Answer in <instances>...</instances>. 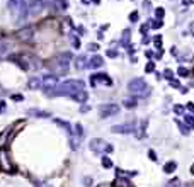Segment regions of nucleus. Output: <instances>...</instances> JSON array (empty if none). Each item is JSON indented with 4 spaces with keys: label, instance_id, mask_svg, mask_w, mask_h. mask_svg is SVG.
<instances>
[{
    "label": "nucleus",
    "instance_id": "nucleus-43",
    "mask_svg": "<svg viewBox=\"0 0 194 187\" xmlns=\"http://www.w3.org/2000/svg\"><path fill=\"white\" fill-rule=\"evenodd\" d=\"M167 187H180V186H179V180L174 179V180H170V182H169V186H167Z\"/></svg>",
    "mask_w": 194,
    "mask_h": 187
},
{
    "label": "nucleus",
    "instance_id": "nucleus-53",
    "mask_svg": "<svg viewBox=\"0 0 194 187\" xmlns=\"http://www.w3.org/2000/svg\"><path fill=\"white\" fill-rule=\"evenodd\" d=\"M187 109L194 112V104H193V102H189V104H187Z\"/></svg>",
    "mask_w": 194,
    "mask_h": 187
},
{
    "label": "nucleus",
    "instance_id": "nucleus-22",
    "mask_svg": "<svg viewBox=\"0 0 194 187\" xmlns=\"http://www.w3.org/2000/svg\"><path fill=\"white\" fill-rule=\"evenodd\" d=\"M175 168H177V163H175V162H169V163L163 167V172H165V173H172Z\"/></svg>",
    "mask_w": 194,
    "mask_h": 187
},
{
    "label": "nucleus",
    "instance_id": "nucleus-27",
    "mask_svg": "<svg viewBox=\"0 0 194 187\" xmlns=\"http://www.w3.org/2000/svg\"><path fill=\"white\" fill-rule=\"evenodd\" d=\"M155 17L158 19V20H162V19L165 17V10H163L162 7H157L155 9Z\"/></svg>",
    "mask_w": 194,
    "mask_h": 187
},
{
    "label": "nucleus",
    "instance_id": "nucleus-20",
    "mask_svg": "<svg viewBox=\"0 0 194 187\" xmlns=\"http://www.w3.org/2000/svg\"><path fill=\"white\" fill-rule=\"evenodd\" d=\"M55 123H56L58 126H61L63 129H66V133H68V134H73V129H72V126H70V123H66V121H63V119H58V117L55 119Z\"/></svg>",
    "mask_w": 194,
    "mask_h": 187
},
{
    "label": "nucleus",
    "instance_id": "nucleus-30",
    "mask_svg": "<svg viewBox=\"0 0 194 187\" xmlns=\"http://www.w3.org/2000/svg\"><path fill=\"white\" fill-rule=\"evenodd\" d=\"M75 134H77L78 138H83V128H82V124H75Z\"/></svg>",
    "mask_w": 194,
    "mask_h": 187
},
{
    "label": "nucleus",
    "instance_id": "nucleus-7",
    "mask_svg": "<svg viewBox=\"0 0 194 187\" xmlns=\"http://www.w3.org/2000/svg\"><path fill=\"white\" fill-rule=\"evenodd\" d=\"M16 37L19 39L20 43H29V41L34 37V27H31V26L22 27V29H19V31L16 33Z\"/></svg>",
    "mask_w": 194,
    "mask_h": 187
},
{
    "label": "nucleus",
    "instance_id": "nucleus-4",
    "mask_svg": "<svg viewBox=\"0 0 194 187\" xmlns=\"http://www.w3.org/2000/svg\"><path fill=\"white\" fill-rule=\"evenodd\" d=\"M128 90L131 94H135V95H147V94L150 92L148 83H147L145 78H133L128 83Z\"/></svg>",
    "mask_w": 194,
    "mask_h": 187
},
{
    "label": "nucleus",
    "instance_id": "nucleus-8",
    "mask_svg": "<svg viewBox=\"0 0 194 187\" xmlns=\"http://www.w3.org/2000/svg\"><path fill=\"white\" fill-rule=\"evenodd\" d=\"M99 111H100V116H102V117L116 116L117 112H119V106H117V104H102V106L99 107Z\"/></svg>",
    "mask_w": 194,
    "mask_h": 187
},
{
    "label": "nucleus",
    "instance_id": "nucleus-15",
    "mask_svg": "<svg viewBox=\"0 0 194 187\" xmlns=\"http://www.w3.org/2000/svg\"><path fill=\"white\" fill-rule=\"evenodd\" d=\"M75 66H77V70H80V72H83L87 66H89V58L87 56H77V60H75Z\"/></svg>",
    "mask_w": 194,
    "mask_h": 187
},
{
    "label": "nucleus",
    "instance_id": "nucleus-44",
    "mask_svg": "<svg viewBox=\"0 0 194 187\" xmlns=\"http://www.w3.org/2000/svg\"><path fill=\"white\" fill-rule=\"evenodd\" d=\"M90 85H92V87H96V85H97V75L96 73L90 77Z\"/></svg>",
    "mask_w": 194,
    "mask_h": 187
},
{
    "label": "nucleus",
    "instance_id": "nucleus-25",
    "mask_svg": "<svg viewBox=\"0 0 194 187\" xmlns=\"http://www.w3.org/2000/svg\"><path fill=\"white\" fill-rule=\"evenodd\" d=\"M136 104H138V97H133V99L124 100V107H135Z\"/></svg>",
    "mask_w": 194,
    "mask_h": 187
},
{
    "label": "nucleus",
    "instance_id": "nucleus-51",
    "mask_svg": "<svg viewBox=\"0 0 194 187\" xmlns=\"http://www.w3.org/2000/svg\"><path fill=\"white\" fill-rule=\"evenodd\" d=\"M89 48H90V49H92V51H96V49H99V44H90V46H89Z\"/></svg>",
    "mask_w": 194,
    "mask_h": 187
},
{
    "label": "nucleus",
    "instance_id": "nucleus-50",
    "mask_svg": "<svg viewBox=\"0 0 194 187\" xmlns=\"http://www.w3.org/2000/svg\"><path fill=\"white\" fill-rule=\"evenodd\" d=\"M189 33L194 36V22H191V24H189Z\"/></svg>",
    "mask_w": 194,
    "mask_h": 187
},
{
    "label": "nucleus",
    "instance_id": "nucleus-42",
    "mask_svg": "<svg viewBox=\"0 0 194 187\" xmlns=\"http://www.w3.org/2000/svg\"><path fill=\"white\" fill-rule=\"evenodd\" d=\"M106 55L109 56V58H117V51L116 49H107V53Z\"/></svg>",
    "mask_w": 194,
    "mask_h": 187
},
{
    "label": "nucleus",
    "instance_id": "nucleus-9",
    "mask_svg": "<svg viewBox=\"0 0 194 187\" xmlns=\"http://www.w3.org/2000/svg\"><path fill=\"white\" fill-rule=\"evenodd\" d=\"M113 133H124V134H130V133H135L136 131V124L133 123H121V124H116L111 128Z\"/></svg>",
    "mask_w": 194,
    "mask_h": 187
},
{
    "label": "nucleus",
    "instance_id": "nucleus-13",
    "mask_svg": "<svg viewBox=\"0 0 194 187\" xmlns=\"http://www.w3.org/2000/svg\"><path fill=\"white\" fill-rule=\"evenodd\" d=\"M10 60H12V61H16L24 72L31 70V61H29V58H27V56H24V55H17V56H16V55H14Z\"/></svg>",
    "mask_w": 194,
    "mask_h": 187
},
{
    "label": "nucleus",
    "instance_id": "nucleus-56",
    "mask_svg": "<svg viewBox=\"0 0 194 187\" xmlns=\"http://www.w3.org/2000/svg\"><path fill=\"white\" fill-rule=\"evenodd\" d=\"M92 2H94V3H100V0H92Z\"/></svg>",
    "mask_w": 194,
    "mask_h": 187
},
{
    "label": "nucleus",
    "instance_id": "nucleus-57",
    "mask_svg": "<svg viewBox=\"0 0 194 187\" xmlns=\"http://www.w3.org/2000/svg\"><path fill=\"white\" fill-rule=\"evenodd\" d=\"M82 2H83V3H89V0H82Z\"/></svg>",
    "mask_w": 194,
    "mask_h": 187
},
{
    "label": "nucleus",
    "instance_id": "nucleus-21",
    "mask_svg": "<svg viewBox=\"0 0 194 187\" xmlns=\"http://www.w3.org/2000/svg\"><path fill=\"white\" fill-rule=\"evenodd\" d=\"M97 82H102V83L107 85V87L113 85V78H109L106 73H97Z\"/></svg>",
    "mask_w": 194,
    "mask_h": 187
},
{
    "label": "nucleus",
    "instance_id": "nucleus-36",
    "mask_svg": "<svg viewBox=\"0 0 194 187\" xmlns=\"http://www.w3.org/2000/svg\"><path fill=\"white\" fill-rule=\"evenodd\" d=\"M7 53V43H3V41H0V58Z\"/></svg>",
    "mask_w": 194,
    "mask_h": 187
},
{
    "label": "nucleus",
    "instance_id": "nucleus-2",
    "mask_svg": "<svg viewBox=\"0 0 194 187\" xmlns=\"http://www.w3.org/2000/svg\"><path fill=\"white\" fill-rule=\"evenodd\" d=\"M9 9L14 14L16 20L27 19V2L26 0H9Z\"/></svg>",
    "mask_w": 194,
    "mask_h": 187
},
{
    "label": "nucleus",
    "instance_id": "nucleus-6",
    "mask_svg": "<svg viewBox=\"0 0 194 187\" xmlns=\"http://www.w3.org/2000/svg\"><path fill=\"white\" fill-rule=\"evenodd\" d=\"M14 133H16V123L10 124V126H7L5 129L0 133V148H7V145L10 143Z\"/></svg>",
    "mask_w": 194,
    "mask_h": 187
},
{
    "label": "nucleus",
    "instance_id": "nucleus-10",
    "mask_svg": "<svg viewBox=\"0 0 194 187\" xmlns=\"http://www.w3.org/2000/svg\"><path fill=\"white\" fill-rule=\"evenodd\" d=\"M90 148L92 151H104V153H111L113 151V146L111 145H107V143H104L102 140H94V141H90Z\"/></svg>",
    "mask_w": 194,
    "mask_h": 187
},
{
    "label": "nucleus",
    "instance_id": "nucleus-32",
    "mask_svg": "<svg viewBox=\"0 0 194 187\" xmlns=\"http://www.w3.org/2000/svg\"><path fill=\"white\" fill-rule=\"evenodd\" d=\"M10 99H12L14 102H22V100H24V95H22V94H12Z\"/></svg>",
    "mask_w": 194,
    "mask_h": 187
},
{
    "label": "nucleus",
    "instance_id": "nucleus-33",
    "mask_svg": "<svg viewBox=\"0 0 194 187\" xmlns=\"http://www.w3.org/2000/svg\"><path fill=\"white\" fill-rule=\"evenodd\" d=\"M116 186L117 187H130V182H128L126 179H124V180H123V179H117V180H116Z\"/></svg>",
    "mask_w": 194,
    "mask_h": 187
},
{
    "label": "nucleus",
    "instance_id": "nucleus-37",
    "mask_svg": "<svg viewBox=\"0 0 194 187\" xmlns=\"http://www.w3.org/2000/svg\"><path fill=\"white\" fill-rule=\"evenodd\" d=\"M174 112H175V114H179V116H180V114H184V106L175 104V106H174Z\"/></svg>",
    "mask_w": 194,
    "mask_h": 187
},
{
    "label": "nucleus",
    "instance_id": "nucleus-41",
    "mask_svg": "<svg viewBox=\"0 0 194 187\" xmlns=\"http://www.w3.org/2000/svg\"><path fill=\"white\" fill-rule=\"evenodd\" d=\"M169 82H170V85H172L174 89H180V82H179V80L172 78V80H169Z\"/></svg>",
    "mask_w": 194,
    "mask_h": 187
},
{
    "label": "nucleus",
    "instance_id": "nucleus-12",
    "mask_svg": "<svg viewBox=\"0 0 194 187\" xmlns=\"http://www.w3.org/2000/svg\"><path fill=\"white\" fill-rule=\"evenodd\" d=\"M60 82L58 75L56 73H48V75H43V78H41V83H43V89H46V87H55L56 83Z\"/></svg>",
    "mask_w": 194,
    "mask_h": 187
},
{
    "label": "nucleus",
    "instance_id": "nucleus-46",
    "mask_svg": "<svg viewBox=\"0 0 194 187\" xmlns=\"http://www.w3.org/2000/svg\"><path fill=\"white\" fill-rule=\"evenodd\" d=\"M148 157H150L152 160H157V155H155V151H153V150H150V151H148Z\"/></svg>",
    "mask_w": 194,
    "mask_h": 187
},
{
    "label": "nucleus",
    "instance_id": "nucleus-55",
    "mask_svg": "<svg viewBox=\"0 0 194 187\" xmlns=\"http://www.w3.org/2000/svg\"><path fill=\"white\" fill-rule=\"evenodd\" d=\"M97 187H111L109 184H100V186H97Z\"/></svg>",
    "mask_w": 194,
    "mask_h": 187
},
{
    "label": "nucleus",
    "instance_id": "nucleus-34",
    "mask_svg": "<svg viewBox=\"0 0 194 187\" xmlns=\"http://www.w3.org/2000/svg\"><path fill=\"white\" fill-rule=\"evenodd\" d=\"M145 72H147V73L155 72V63H153V61H148V65H147V68H145Z\"/></svg>",
    "mask_w": 194,
    "mask_h": 187
},
{
    "label": "nucleus",
    "instance_id": "nucleus-19",
    "mask_svg": "<svg viewBox=\"0 0 194 187\" xmlns=\"http://www.w3.org/2000/svg\"><path fill=\"white\" fill-rule=\"evenodd\" d=\"M147 123H148V121L145 119V121L140 124V129L135 131V134H136V138H138V140H143V138H145V134H147V133H145V131H147Z\"/></svg>",
    "mask_w": 194,
    "mask_h": 187
},
{
    "label": "nucleus",
    "instance_id": "nucleus-38",
    "mask_svg": "<svg viewBox=\"0 0 194 187\" xmlns=\"http://www.w3.org/2000/svg\"><path fill=\"white\" fill-rule=\"evenodd\" d=\"M153 44L160 49V48H162V36H155V37H153Z\"/></svg>",
    "mask_w": 194,
    "mask_h": 187
},
{
    "label": "nucleus",
    "instance_id": "nucleus-29",
    "mask_svg": "<svg viewBox=\"0 0 194 187\" xmlns=\"http://www.w3.org/2000/svg\"><path fill=\"white\" fill-rule=\"evenodd\" d=\"M177 126H179V129H180V133H182V134H187V133H189V128L186 126V123L177 121Z\"/></svg>",
    "mask_w": 194,
    "mask_h": 187
},
{
    "label": "nucleus",
    "instance_id": "nucleus-11",
    "mask_svg": "<svg viewBox=\"0 0 194 187\" xmlns=\"http://www.w3.org/2000/svg\"><path fill=\"white\" fill-rule=\"evenodd\" d=\"M0 167L3 168L5 172H12V170H14L12 162L9 160V155H7L5 148H0Z\"/></svg>",
    "mask_w": 194,
    "mask_h": 187
},
{
    "label": "nucleus",
    "instance_id": "nucleus-35",
    "mask_svg": "<svg viewBox=\"0 0 194 187\" xmlns=\"http://www.w3.org/2000/svg\"><path fill=\"white\" fill-rule=\"evenodd\" d=\"M138 19H140V14H138V10H133V12L130 14V20H131V22H138Z\"/></svg>",
    "mask_w": 194,
    "mask_h": 187
},
{
    "label": "nucleus",
    "instance_id": "nucleus-17",
    "mask_svg": "<svg viewBox=\"0 0 194 187\" xmlns=\"http://www.w3.org/2000/svg\"><path fill=\"white\" fill-rule=\"evenodd\" d=\"M89 65H90L92 68H100V66L104 65V60H102V56L96 55V56H92V60L89 61Z\"/></svg>",
    "mask_w": 194,
    "mask_h": 187
},
{
    "label": "nucleus",
    "instance_id": "nucleus-45",
    "mask_svg": "<svg viewBox=\"0 0 194 187\" xmlns=\"http://www.w3.org/2000/svg\"><path fill=\"white\" fill-rule=\"evenodd\" d=\"M148 29H150V26H148V24H143V26H141V34H147Z\"/></svg>",
    "mask_w": 194,
    "mask_h": 187
},
{
    "label": "nucleus",
    "instance_id": "nucleus-52",
    "mask_svg": "<svg viewBox=\"0 0 194 187\" xmlns=\"http://www.w3.org/2000/svg\"><path fill=\"white\" fill-rule=\"evenodd\" d=\"M153 56H155L153 51H147V58H153Z\"/></svg>",
    "mask_w": 194,
    "mask_h": 187
},
{
    "label": "nucleus",
    "instance_id": "nucleus-54",
    "mask_svg": "<svg viewBox=\"0 0 194 187\" xmlns=\"http://www.w3.org/2000/svg\"><path fill=\"white\" fill-rule=\"evenodd\" d=\"M182 3H184V5H191V3H193V0H184Z\"/></svg>",
    "mask_w": 194,
    "mask_h": 187
},
{
    "label": "nucleus",
    "instance_id": "nucleus-49",
    "mask_svg": "<svg viewBox=\"0 0 194 187\" xmlns=\"http://www.w3.org/2000/svg\"><path fill=\"white\" fill-rule=\"evenodd\" d=\"M80 111H82V112H89V111H90V107H89V106H83V104H82V109H80Z\"/></svg>",
    "mask_w": 194,
    "mask_h": 187
},
{
    "label": "nucleus",
    "instance_id": "nucleus-48",
    "mask_svg": "<svg viewBox=\"0 0 194 187\" xmlns=\"http://www.w3.org/2000/svg\"><path fill=\"white\" fill-rule=\"evenodd\" d=\"M3 111H5V102H3V100H0V114H2Z\"/></svg>",
    "mask_w": 194,
    "mask_h": 187
},
{
    "label": "nucleus",
    "instance_id": "nucleus-59",
    "mask_svg": "<svg viewBox=\"0 0 194 187\" xmlns=\"http://www.w3.org/2000/svg\"><path fill=\"white\" fill-rule=\"evenodd\" d=\"M41 187H50V186H46V184H44V186H41Z\"/></svg>",
    "mask_w": 194,
    "mask_h": 187
},
{
    "label": "nucleus",
    "instance_id": "nucleus-5",
    "mask_svg": "<svg viewBox=\"0 0 194 187\" xmlns=\"http://www.w3.org/2000/svg\"><path fill=\"white\" fill-rule=\"evenodd\" d=\"M48 2L46 0H29L27 2V17H38L46 9Z\"/></svg>",
    "mask_w": 194,
    "mask_h": 187
},
{
    "label": "nucleus",
    "instance_id": "nucleus-58",
    "mask_svg": "<svg viewBox=\"0 0 194 187\" xmlns=\"http://www.w3.org/2000/svg\"><path fill=\"white\" fill-rule=\"evenodd\" d=\"M191 172H193V173H194V165H193V168H191Z\"/></svg>",
    "mask_w": 194,
    "mask_h": 187
},
{
    "label": "nucleus",
    "instance_id": "nucleus-14",
    "mask_svg": "<svg viewBox=\"0 0 194 187\" xmlns=\"http://www.w3.org/2000/svg\"><path fill=\"white\" fill-rule=\"evenodd\" d=\"M72 100H75V102H80V104H85L87 102V99H89V94H87V90L83 89V90H78V92H73L72 95Z\"/></svg>",
    "mask_w": 194,
    "mask_h": 187
},
{
    "label": "nucleus",
    "instance_id": "nucleus-1",
    "mask_svg": "<svg viewBox=\"0 0 194 187\" xmlns=\"http://www.w3.org/2000/svg\"><path fill=\"white\" fill-rule=\"evenodd\" d=\"M83 89H85L83 80L70 78V80H65V82H58L55 87H46L44 94L48 97H58V95H72L73 92L83 90Z\"/></svg>",
    "mask_w": 194,
    "mask_h": 187
},
{
    "label": "nucleus",
    "instance_id": "nucleus-39",
    "mask_svg": "<svg viewBox=\"0 0 194 187\" xmlns=\"http://www.w3.org/2000/svg\"><path fill=\"white\" fill-rule=\"evenodd\" d=\"M177 73L180 75V77H187V75H189V72H187V68H184V66H179Z\"/></svg>",
    "mask_w": 194,
    "mask_h": 187
},
{
    "label": "nucleus",
    "instance_id": "nucleus-23",
    "mask_svg": "<svg viewBox=\"0 0 194 187\" xmlns=\"http://www.w3.org/2000/svg\"><path fill=\"white\" fill-rule=\"evenodd\" d=\"M31 116H36V117H50V112H41V111H36V109H33V111H29Z\"/></svg>",
    "mask_w": 194,
    "mask_h": 187
},
{
    "label": "nucleus",
    "instance_id": "nucleus-24",
    "mask_svg": "<svg viewBox=\"0 0 194 187\" xmlns=\"http://www.w3.org/2000/svg\"><path fill=\"white\" fill-rule=\"evenodd\" d=\"M186 124L194 129V112L193 114H186Z\"/></svg>",
    "mask_w": 194,
    "mask_h": 187
},
{
    "label": "nucleus",
    "instance_id": "nucleus-16",
    "mask_svg": "<svg viewBox=\"0 0 194 187\" xmlns=\"http://www.w3.org/2000/svg\"><path fill=\"white\" fill-rule=\"evenodd\" d=\"M130 37H131V31L130 29H124V33H123V37H121V44L124 46V48H131V41H130Z\"/></svg>",
    "mask_w": 194,
    "mask_h": 187
},
{
    "label": "nucleus",
    "instance_id": "nucleus-18",
    "mask_svg": "<svg viewBox=\"0 0 194 187\" xmlns=\"http://www.w3.org/2000/svg\"><path fill=\"white\" fill-rule=\"evenodd\" d=\"M39 87H43V83H41V78H38V77L31 78L29 83H27V89H29V90H36V89H39Z\"/></svg>",
    "mask_w": 194,
    "mask_h": 187
},
{
    "label": "nucleus",
    "instance_id": "nucleus-28",
    "mask_svg": "<svg viewBox=\"0 0 194 187\" xmlns=\"http://www.w3.org/2000/svg\"><path fill=\"white\" fill-rule=\"evenodd\" d=\"M70 39H72V46H73L75 49H78V48L82 46V43H80V37H78V36H72Z\"/></svg>",
    "mask_w": 194,
    "mask_h": 187
},
{
    "label": "nucleus",
    "instance_id": "nucleus-47",
    "mask_svg": "<svg viewBox=\"0 0 194 187\" xmlns=\"http://www.w3.org/2000/svg\"><path fill=\"white\" fill-rule=\"evenodd\" d=\"M77 29H78V34H85V27L83 26H78Z\"/></svg>",
    "mask_w": 194,
    "mask_h": 187
},
{
    "label": "nucleus",
    "instance_id": "nucleus-26",
    "mask_svg": "<svg viewBox=\"0 0 194 187\" xmlns=\"http://www.w3.org/2000/svg\"><path fill=\"white\" fill-rule=\"evenodd\" d=\"M148 26H150L152 29H160V27H162V20H158V19H155V20H152V19H150Z\"/></svg>",
    "mask_w": 194,
    "mask_h": 187
},
{
    "label": "nucleus",
    "instance_id": "nucleus-40",
    "mask_svg": "<svg viewBox=\"0 0 194 187\" xmlns=\"http://www.w3.org/2000/svg\"><path fill=\"white\" fill-rule=\"evenodd\" d=\"M163 78H167V80H172V78H174L172 70H163Z\"/></svg>",
    "mask_w": 194,
    "mask_h": 187
},
{
    "label": "nucleus",
    "instance_id": "nucleus-31",
    "mask_svg": "<svg viewBox=\"0 0 194 187\" xmlns=\"http://www.w3.org/2000/svg\"><path fill=\"white\" fill-rule=\"evenodd\" d=\"M102 165H104V168H111L113 167V160L107 158V157H104V158H102Z\"/></svg>",
    "mask_w": 194,
    "mask_h": 187
},
{
    "label": "nucleus",
    "instance_id": "nucleus-3",
    "mask_svg": "<svg viewBox=\"0 0 194 187\" xmlns=\"http://www.w3.org/2000/svg\"><path fill=\"white\" fill-rule=\"evenodd\" d=\"M72 61H73V55L68 53V51L56 55V58H55V66H56L58 73H66L68 68H70V65H72Z\"/></svg>",
    "mask_w": 194,
    "mask_h": 187
}]
</instances>
